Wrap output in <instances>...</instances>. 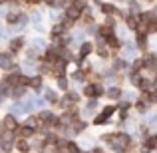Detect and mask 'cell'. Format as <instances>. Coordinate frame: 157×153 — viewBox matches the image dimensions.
Returning <instances> with one entry per match:
<instances>
[{
  "label": "cell",
  "mask_w": 157,
  "mask_h": 153,
  "mask_svg": "<svg viewBox=\"0 0 157 153\" xmlns=\"http://www.w3.org/2000/svg\"><path fill=\"white\" fill-rule=\"evenodd\" d=\"M82 94H84L88 100H92V98H101L105 94V86L104 84H98V82H90V84L84 86V90H82Z\"/></svg>",
  "instance_id": "6da1fadb"
},
{
  "label": "cell",
  "mask_w": 157,
  "mask_h": 153,
  "mask_svg": "<svg viewBox=\"0 0 157 153\" xmlns=\"http://www.w3.org/2000/svg\"><path fill=\"white\" fill-rule=\"evenodd\" d=\"M137 46H135V42H131V40H127V42H123V48H121V58L127 62H133L135 58H137Z\"/></svg>",
  "instance_id": "7a4b0ae2"
},
{
  "label": "cell",
  "mask_w": 157,
  "mask_h": 153,
  "mask_svg": "<svg viewBox=\"0 0 157 153\" xmlns=\"http://www.w3.org/2000/svg\"><path fill=\"white\" fill-rule=\"evenodd\" d=\"M98 111H100V100H96V98H92V100L86 101V107H84V117H96Z\"/></svg>",
  "instance_id": "3957f363"
},
{
  "label": "cell",
  "mask_w": 157,
  "mask_h": 153,
  "mask_svg": "<svg viewBox=\"0 0 157 153\" xmlns=\"http://www.w3.org/2000/svg\"><path fill=\"white\" fill-rule=\"evenodd\" d=\"M133 42H135V46H137V50H141L143 54L149 50V36L143 34V32H137V34H135Z\"/></svg>",
  "instance_id": "277c9868"
},
{
  "label": "cell",
  "mask_w": 157,
  "mask_h": 153,
  "mask_svg": "<svg viewBox=\"0 0 157 153\" xmlns=\"http://www.w3.org/2000/svg\"><path fill=\"white\" fill-rule=\"evenodd\" d=\"M92 52H96V48H94V42L92 40H84V42L80 44V48H78V56L84 58V60H88V56Z\"/></svg>",
  "instance_id": "5b68a950"
},
{
  "label": "cell",
  "mask_w": 157,
  "mask_h": 153,
  "mask_svg": "<svg viewBox=\"0 0 157 153\" xmlns=\"http://www.w3.org/2000/svg\"><path fill=\"white\" fill-rule=\"evenodd\" d=\"M121 94H123V90L119 88V86H109V88H105L104 96L107 98V100H111V101H119L121 100Z\"/></svg>",
  "instance_id": "8992f818"
},
{
  "label": "cell",
  "mask_w": 157,
  "mask_h": 153,
  "mask_svg": "<svg viewBox=\"0 0 157 153\" xmlns=\"http://www.w3.org/2000/svg\"><path fill=\"white\" fill-rule=\"evenodd\" d=\"M16 133H18V135H20L22 139H30V137H34V135H36V129H34V127H30V125H26V123H24L22 127H18V129H16Z\"/></svg>",
  "instance_id": "52a82bcc"
},
{
  "label": "cell",
  "mask_w": 157,
  "mask_h": 153,
  "mask_svg": "<svg viewBox=\"0 0 157 153\" xmlns=\"http://www.w3.org/2000/svg\"><path fill=\"white\" fill-rule=\"evenodd\" d=\"M2 127L6 131H16L20 125H18V121H16L14 115H6V117H4V121H2Z\"/></svg>",
  "instance_id": "ba28073f"
},
{
  "label": "cell",
  "mask_w": 157,
  "mask_h": 153,
  "mask_svg": "<svg viewBox=\"0 0 157 153\" xmlns=\"http://www.w3.org/2000/svg\"><path fill=\"white\" fill-rule=\"evenodd\" d=\"M100 10L104 16H115V10H117V6H115L113 2H101L100 4Z\"/></svg>",
  "instance_id": "9c48e42d"
},
{
  "label": "cell",
  "mask_w": 157,
  "mask_h": 153,
  "mask_svg": "<svg viewBox=\"0 0 157 153\" xmlns=\"http://www.w3.org/2000/svg\"><path fill=\"white\" fill-rule=\"evenodd\" d=\"M70 127H72V133H74V135H80V133H84V131H86L88 121H84V119H78V121H74Z\"/></svg>",
  "instance_id": "30bf717a"
},
{
  "label": "cell",
  "mask_w": 157,
  "mask_h": 153,
  "mask_svg": "<svg viewBox=\"0 0 157 153\" xmlns=\"http://www.w3.org/2000/svg\"><path fill=\"white\" fill-rule=\"evenodd\" d=\"M105 42H107V48H109V50H121V48H123V42H121V40H119L115 34L109 36Z\"/></svg>",
  "instance_id": "8fae6325"
},
{
  "label": "cell",
  "mask_w": 157,
  "mask_h": 153,
  "mask_svg": "<svg viewBox=\"0 0 157 153\" xmlns=\"http://www.w3.org/2000/svg\"><path fill=\"white\" fill-rule=\"evenodd\" d=\"M125 26L129 28V30H135V32H137V28H139V18H137V16H133V14L125 16Z\"/></svg>",
  "instance_id": "7c38bea8"
},
{
  "label": "cell",
  "mask_w": 157,
  "mask_h": 153,
  "mask_svg": "<svg viewBox=\"0 0 157 153\" xmlns=\"http://www.w3.org/2000/svg\"><path fill=\"white\" fill-rule=\"evenodd\" d=\"M82 16H84V12H80V10H76L74 6H68V10H66V18H70V20H80Z\"/></svg>",
  "instance_id": "4fadbf2b"
},
{
  "label": "cell",
  "mask_w": 157,
  "mask_h": 153,
  "mask_svg": "<svg viewBox=\"0 0 157 153\" xmlns=\"http://www.w3.org/2000/svg\"><path fill=\"white\" fill-rule=\"evenodd\" d=\"M100 113H101V115H105V117L109 119L113 113H117V105H115V103H107V105L101 107V111H100Z\"/></svg>",
  "instance_id": "5bb4252c"
},
{
  "label": "cell",
  "mask_w": 157,
  "mask_h": 153,
  "mask_svg": "<svg viewBox=\"0 0 157 153\" xmlns=\"http://www.w3.org/2000/svg\"><path fill=\"white\" fill-rule=\"evenodd\" d=\"M16 149H18L20 153H30L32 147H30V143H28V139H22V137H20L18 141H16Z\"/></svg>",
  "instance_id": "9a60e30c"
},
{
  "label": "cell",
  "mask_w": 157,
  "mask_h": 153,
  "mask_svg": "<svg viewBox=\"0 0 157 153\" xmlns=\"http://www.w3.org/2000/svg\"><path fill=\"white\" fill-rule=\"evenodd\" d=\"M24 48V38H14L10 42V52L12 54H16V52H20Z\"/></svg>",
  "instance_id": "2e32d148"
},
{
  "label": "cell",
  "mask_w": 157,
  "mask_h": 153,
  "mask_svg": "<svg viewBox=\"0 0 157 153\" xmlns=\"http://www.w3.org/2000/svg\"><path fill=\"white\" fill-rule=\"evenodd\" d=\"M119 101L135 103V101H137V94H135V92H123V94H121V100H119Z\"/></svg>",
  "instance_id": "e0dca14e"
},
{
  "label": "cell",
  "mask_w": 157,
  "mask_h": 153,
  "mask_svg": "<svg viewBox=\"0 0 157 153\" xmlns=\"http://www.w3.org/2000/svg\"><path fill=\"white\" fill-rule=\"evenodd\" d=\"M66 151L68 153H84V149H82L76 141H70V139L66 141Z\"/></svg>",
  "instance_id": "ac0fdd59"
},
{
  "label": "cell",
  "mask_w": 157,
  "mask_h": 153,
  "mask_svg": "<svg viewBox=\"0 0 157 153\" xmlns=\"http://www.w3.org/2000/svg\"><path fill=\"white\" fill-rule=\"evenodd\" d=\"M133 107H135V111H137V113H141V115L149 113V109H151V107L147 105V103H143V101H139V100L133 103Z\"/></svg>",
  "instance_id": "d6986e66"
},
{
  "label": "cell",
  "mask_w": 157,
  "mask_h": 153,
  "mask_svg": "<svg viewBox=\"0 0 157 153\" xmlns=\"http://www.w3.org/2000/svg\"><path fill=\"white\" fill-rule=\"evenodd\" d=\"M70 6H74L76 10H80V12H86V10H88V0H72Z\"/></svg>",
  "instance_id": "ffe728a7"
},
{
  "label": "cell",
  "mask_w": 157,
  "mask_h": 153,
  "mask_svg": "<svg viewBox=\"0 0 157 153\" xmlns=\"http://www.w3.org/2000/svg\"><path fill=\"white\" fill-rule=\"evenodd\" d=\"M72 80H74V82H86V80H88V76L84 74V70L76 68V72L72 74Z\"/></svg>",
  "instance_id": "44dd1931"
},
{
  "label": "cell",
  "mask_w": 157,
  "mask_h": 153,
  "mask_svg": "<svg viewBox=\"0 0 157 153\" xmlns=\"http://www.w3.org/2000/svg\"><path fill=\"white\" fill-rule=\"evenodd\" d=\"M105 123H109V119H107L105 115H101V113H98L96 117L92 119V125H105Z\"/></svg>",
  "instance_id": "7402d4cb"
},
{
  "label": "cell",
  "mask_w": 157,
  "mask_h": 153,
  "mask_svg": "<svg viewBox=\"0 0 157 153\" xmlns=\"http://www.w3.org/2000/svg\"><path fill=\"white\" fill-rule=\"evenodd\" d=\"M30 88L32 90H42V76L30 78Z\"/></svg>",
  "instance_id": "603a6c76"
},
{
  "label": "cell",
  "mask_w": 157,
  "mask_h": 153,
  "mask_svg": "<svg viewBox=\"0 0 157 153\" xmlns=\"http://www.w3.org/2000/svg\"><path fill=\"white\" fill-rule=\"evenodd\" d=\"M58 88H60L62 92H68V90H70L68 88V78H66V76L64 78H58Z\"/></svg>",
  "instance_id": "cb8c5ba5"
},
{
  "label": "cell",
  "mask_w": 157,
  "mask_h": 153,
  "mask_svg": "<svg viewBox=\"0 0 157 153\" xmlns=\"http://www.w3.org/2000/svg\"><path fill=\"white\" fill-rule=\"evenodd\" d=\"M90 153H107V151L101 145H96V147H92V149H90Z\"/></svg>",
  "instance_id": "d4e9b609"
},
{
  "label": "cell",
  "mask_w": 157,
  "mask_h": 153,
  "mask_svg": "<svg viewBox=\"0 0 157 153\" xmlns=\"http://www.w3.org/2000/svg\"><path fill=\"white\" fill-rule=\"evenodd\" d=\"M151 12H153V14L157 16V4H155V6H153V8H151Z\"/></svg>",
  "instance_id": "484cf974"
},
{
  "label": "cell",
  "mask_w": 157,
  "mask_h": 153,
  "mask_svg": "<svg viewBox=\"0 0 157 153\" xmlns=\"http://www.w3.org/2000/svg\"><path fill=\"white\" fill-rule=\"evenodd\" d=\"M26 2H30V4H38L40 0H26Z\"/></svg>",
  "instance_id": "4316f807"
},
{
  "label": "cell",
  "mask_w": 157,
  "mask_h": 153,
  "mask_svg": "<svg viewBox=\"0 0 157 153\" xmlns=\"http://www.w3.org/2000/svg\"><path fill=\"white\" fill-rule=\"evenodd\" d=\"M147 2H155V0H147Z\"/></svg>",
  "instance_id": "83f0119b"
}]
</instances>
